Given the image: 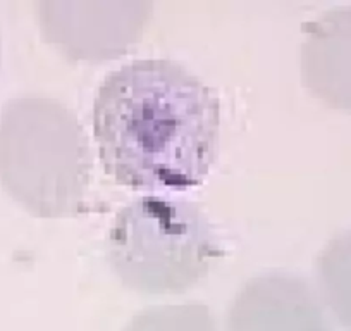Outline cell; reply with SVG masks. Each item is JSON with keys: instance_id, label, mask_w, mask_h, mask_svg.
Wrapping results in <instances>:
<instances>
[{"instance_id": "cell-4", "label": "cell", "mask_w": 351, "mask_h": 331, "mask_svg": "<svg viewBox=\"0 0 351 331\" xmlns=\"http://www.w3.org/2000/svg\"><path fill=\"white\" fill-rule=\"evenodd\" d=\"M226 331H332L326 306L306 279L265 273L246 279L229 302Z\"/></svg>"}, {"instance_id": "cell-7", "label": "cell", "mask_w": 351, "mask_h": 331, "mask_svg": "<svg viewBox=\"0 0 351 331\" xmlns=\"http://www.w3.org/2000/svg\"><path fill=\"white\" fill-rule=\"evenodd\" d=\"M319 295L337 323L351 328V229L337 233L315 261Z\"/></svg>"}, {"instance_id": "cell-2", "label": "cell", "mask_w": 351, "mask_h": 331, "mask_svg": "<svg viewBox=\"0 0 351 331\" xmlns=\"http://www.w3.org/2000/svg\"><path fill=\"white\" fill-rule=\"evenodd\" d=\"M92 154L76 113L56 97L23 93L0 111V183L38 216L80 211Z\"/></svg>"}, {"instance_id": "cell-1", "label": "cell", "mask_w": 351, "mask_h": 331, "mask_svg": "<svg viewBox=\"0 0 351 331\" xmlns=\"http://www.w3.org/2000/svg\"><path fill=\"white\" fill-rule=\"evenodd\" d=\"M104 170L145 190L195 187L217 157L219 95L184 64L141 57L104 76L93 100Z\"/></svg>"}, {"instance_id": "cell-8", "label": "cell", "mask_w": 351, "mask_h": 331, "mask_svg": "<svg viewBox=\"0 0 351 331\" xmlns=\"http://www.w3.org/2000/svg\"><path fill=\"white\" fill-rule=\"evenodd\" d=\"M124 331H217L212 310L202 302L162 304L141 309Z\"/></svg>"}, {"instance_id": "cell-3", "label": "cell", "mask_w": 351, "mask_h": 331, "mask_svg": "<svg viewBox=\"0 0 351 331\" xmlns=\"http://www.w3.org/2000/svg\"><path fill=\"white\" fill-rule=\"evenodd\" d=\"M221 247L198 204L140 195L116 212L107 255L121 282L148 293H171L204 278Z\"/></svg>"}, {"instance_id": "cell-5", "label": "cell", "mask_w": 351, "mask_h": 331, "mask_svg": "<svg viewBox=\"0 0 351 331\" xmlns=\"http://www.w3.org/2000/svg\"><path fill=\"white\" fill-rule=\"evenodd\" d=\"M40 2L38 19L50 43L80 59H104L123 52L130 42L99 26L140 35L150 18L147 2Z\"/></svg>"}, {"instance_id": "cell-6", "label": "cell", "mask_w": 351, "mask_h": 331, "mask_svg": "<svg viewBox=\"0 0 351 331\" xmlns=\"http://www.w3.org/2000/svg\"><path fill=\"white\" fill-rule=\"evenodd\" d=\"M302 76L320 100L351 111V5L324 11L305 25Z\"/></svg>"}]
</instances>
